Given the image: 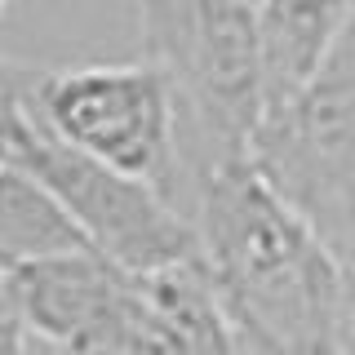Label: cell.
I'll list each match as a JSON object with an SVG mask.
<instances>
[{
	"label": "cell",
	"instance_id": "cell-8",
	"mask_svg": "<svg viewBox=\"0 0 355 355\" xmlns=\"http://www.w3.org/2000/svg\"><path fill=\"white\" fill-rule=\"evenodd\" d=\"M36 85L40 67H22L14 58H0V164L18 147V138L31 125V107H36Z\"/></svg>",
	"mask_w": 355,
	"mask_h": 355
},
{
	"label": "cell",
	"instance_id": "cell-1",
	"mask_svg": "<svg viewBox=\"0 0 355 355\" xmlns=\"http://www.w3.org/2000/svg\"><path fill=\"white\" fill-rule=\"evenodd\" d=\"M191 218L205 271L253 355H355L351 284L338 253L253 155L200 178Z\"/></svg>",
	"mask_w": 355,
	"mask_h": 355
},
{
	"label": "cell",
	"instance_id": "cell-6",
	"mask_svg": "<svg viewBox=\"0 0 355 355\" xmlns=\"http://www.w3.org/2000/svg\"><path fill=\"white\" fill-rule=\"evenodd\" d=\"M262 27L266 116L297 98L355 22V0H253Z\"/></svg>",
	"mask_w": 355,
	"mask_h": 355
},
{
	"label": "cell",
	"instance_id": "cell-9",
	"mask_svg": "<svg viewBox=\"0 0 355 355\" xmlns=\"http://www.w3.org/2000/svg\"><path fill=\"white\" fill-rule=\"evenodd\" d=\"M27 324H22V315H18V302H14V293H0V355H27Z\"/></svg>",
	"mask_w": 355,
	"mask_h": 355
},
{
	"label": "cell",
	"instance_id": "cell-2",
	"mask_svg": "<svg viewBox=\"0 0 355 355\" xmlns=\"http://www.w3.org/2000/svg\"><path fill=\"white\" fill-rule=\"evenodd\" d=\"M36 116L49 133L111 169L142 178L187 209L182 116L160 62H85L40 71Z\"/></svg>",
	"mask_w": 355,
	"mask_h": 355
},
{
	"label": "cell",
	"instance_id": "cell-3",
	"mask_svg": "<svg viewBox=\"0 0 355 355\" xmlns=\"http://www.w3.org/2000/svg\"><path fill=\"white\" fill-rule=\"evenodd\" d=\"M5 164L36 178L53 196V205L76 222L89 249L103 253L111 266L129 271L133 280L205 258L200 227L187 209H178L169 196L142 178H129L76 151L71 142H62L58 133L40 125L36 107H31L27 133L18 138Z\"/></svg>",
	"mask_w": 355,
	"mask_h": 355
},
{
	"label": "cell",
	"instance_id": "cell-4",
	"mask_svg": "<svg viewBox=\"0 0 355 355\" xmlns=\"http://www.w3.org/2000/svg\"><path fill=\"white\" fill-rule=\"evenodd\" d=\"M258 169L355 266V22L297 98L262 120Z\"/></svg>",
	"mask_w": 355,
	"mask_h": 355
},
{
	"label": "cell",
	"instance_id": "cell-5",
	"mask_svg": "<svg viewBox=\"0 0 355 355\" xmlns=\"http://www.w3.org/2000/svg\"><path fill=\"white\" fill-rule=\"evenodd\" d=\"M9 293L49 355H169L142 284L94 249L9 266Z\"/></svg>",
	"mask_w": 355,
	"mask_h": 355
},
{
	"label": "cell",
	"instance_id": "cell-7",
	"mask_svg": "<svg viewBox=\"0 0 355 355\" xmlns=\"http://www.w3.org/2000/svg\"><path fill=\"white\" fill-rule=\"evenodd\" d=\"M67 249H89L76 222L53 205V196L36 178L14 164H0V262L18 266Z\"/></svg>",
	"mask_w": 355,
	"mask_h": 355
},
{
	"label": "cell",
	"instance_id": "cell-11",
	"mask_svg": "<svg viewBox=\"0 0 355 355\" xmlns=\"http://www.w3.org/2000/svg\"><path fill=\"white\" fill-rule=\"evenodd\" d=\"M5 288H9V266L0 262V293H5Z\"/></svg>",
	"mask_w": 355,
	"mask_h": 355
},
{
	"label": "cell",
	"instance_id": "cell-10",
	"mask_svg": "<svg viewBox=\"0 0 355 355\" xmlns=\"http://www.w3.org/2000/svg\"><path fill=\"white\" fill-rule=\"evenodd\" d=\"M14 5H18V0H0V22L9 18V9H14Z\"/></svg>",
	"mask_w": 355,
	"mask_h": 355
}]
</instances>
